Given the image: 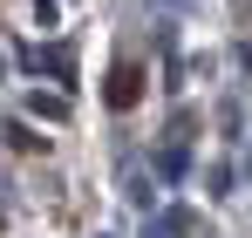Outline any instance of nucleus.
Masks as SVG:
<instances>
[{
	"label": "nucleus",
	"instance_id": "nucleus-1",
	"mask_svg": "<svg viewBox=\"0 0 252 238\" xmlns=\"http://www.w3.org/2000/svg\"><path fill=\"white\" fill-rule=\"evenodd\" d=\"M102 95H109V109H136V102H143V68H136V61H116Z\"/></svg>",
	"mask_w": 252,
	"mask_h": 238
}]
</instances>
